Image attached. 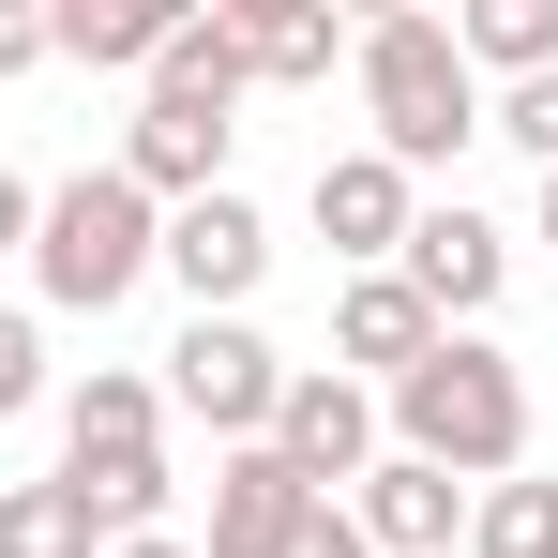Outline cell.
I'll use <instances>...</instances> for the list:
<instances>
[{
  "label": "cell",
  "mask_w": 558,
  "mask_h": 558,
  "mask_svg": "<svg viewBox=\"0 0 558 558\" xmlns=\"http://www.w3.org/2000/svg\"><path fill=\"white\" fill-rule=\"evenodd\" d=\"M377 438H392V453H423V468H453L468 498H483V483H513V468H529V377H513V348L438 332L423 363L377 392Z\"/></svg>",
  "instance_id": "1"
},
{
  "label": "cell",
  "mask_w": 558,
  "mask_h": 558,
  "mask_svg": "<svg viewBox=\"0 0 558 558\" xmlns=\"http://www.w3.org/2000/svg\"><path fill=\"white\" fill-rule=\"evenodd\" d=\"M61 468L76 483H106V468H167V392L136 363H92L76 392H61Z\"/></svg>",
  "instance_id": "11"
},
{
  "label": "cell",
  "mask_w": 558,
  "mask_h": 558,
  "mask_svg": "<svg viewBox=\"0 0 558 558\" xmlns=\"http://www.w3.org/2000/svg\"><path fill=\"white\" fill-rule=\"evenodd\" d=\"M438 348V302L408 272H348L332 287V377H363V392H392V377Z\"/></svg>",
  "instance_id": "12"
},
{
  "label": "cell",
  "mask_w": 558,
  "mask_h": 558,
  "mask_svg": "<svg viewBox=\"0 0 558 558\" xmlns=\"http://www.w3.org/2000/svg\"><path fill=\"white\" fill-rule=\"evenodd\" d=\"M151 257H167V211L121 182V167L46 182V211H31V302L46 317H121L151 287Z\"/></svg>",
  "instance_id": "3"
},
{
  "label": "cell",
  "mask_w": 558,
  "mask_h": 558,
  "mask_svg": "<svg viewBox=\"0 0 558 558\" xmlns=\"http://www.w3.org/2000/svg\"><path fill=\"white\" fill-rule=\"evenodd\" d=\"M272 453L317 483V498H348L392 438H377V392L363 377H332V363H287V408H272Z\"/></svg>",
  "instance_id": "8"
},
{
  "label": "cell",
  "mask_w": 558,
  "mask_h": 558,
  "mask_svg": "<svg viewBox=\"0 0 558 558\" xmlns=\"http://www.w3.org/2000/svg\"><path fill=\"white\" fill-rule=\"evenodd\" d=\"M392 272L438 302V332H483V302L513 287V227H498V211H468V196H423V211H408V257H392Z\"/></svg>",
  "instance_id": "6"
},
{
  "label": "cell",
  "mask_w": 558,
  "mask_h": 558,
  "mask_svg": "<svg viewBox=\"0 0 558 558\" xmlns=\"http://www.w3.org/2000/svg\"><path fill=\"white\" fill-rule=\"evenodd\" d=\"M227 136H242V106L136 76V121H121V151H106V167L151 196V211H196V196H227Z\"/></svg>",
  "instance_id": "5"
},
{
  "label": "cell",
  "mask_w": 558,
  "mask_h": 558,
  "mask_svg": "<svg viewBox=\"0 0 558 558\" xmlns=\"http://www.w3.org/2000/svg\"><path fill=\"white\" fill-rule=\"evenodd\" d=\"M483 136H513V151L558 182V76H513V92H483Z\"/></svg>",
  "instance_id": "19"
},
{
  "label": "cell",
  "mask_w": 558,
  "mask_h": 558,
  "mask_svg": "<svg viewBox=\"0 0 558 558\" xmlns=\"http://www.w3.org/2000/svg\"><path fill=\"white\" fill-rule=\"evenodd\" d=\"M31 211H46V196H31L15 167H0V257H31Z\"/></svg>",
  "instance_id": "23"
},
{
  "label": "cell",
  "mask_w": 558,
  "mask_h": 558,
  "mask_svg": "<svg viewBox=\"0 0 558 558\" xmlns=\"http://www.w3.org/2000/svg\"><path fill=\"white\" fill-rule=\"evenodd\" d=\"M453 61L483 76V92L558 76V0H453Z\"/></svg>",
  "instance_id": "16"
},
{
  "label": "cell",
  "mask_w": 558,
  "mask_h": 558,
  "mask_svg": "<svg viewBox=\"0 0 558 558\" xmlns=\"http://www.w3.org/2000/svg\"><path fill=\"white\" fill-rule=\"evenodd\" d=\"M348 76H363V151L408 167V182L453 167L468 136H483V76L453 61V15H408V0L363 15V31H348Z\"/></svg>",
  "instance_id": "2"
},
{
  "label": "cell",
  "mask_w": 558,
  "mask_h": 558,
  "mask_svg": "<svg viewBox=\"0 0 558 558\" xmlns=\"http://www.w3.org/2000/svg\"><path fill=\"white\" fill-rule=\"evenodd\" d=\"M151 272L182 287L196 317H242V302H257V272H272V211H257L242 182L196 196V211H167V257H151Z\"/></svg>",
  "instance_id": "7"
},
{
  "label": "cell",
  "mask_w": 558,
  "mask_h": 558,
  "mask_svg": "<svg viewBox=\"0 0 558 558\" xmlns=\"http://www.w3.org/2000/svg\"><path fill=\"white\" fill-rule=\"evenodd\" d=\"M348 529H363L377 558H453L468 544V483L423 468V453H377L363 483H348Z\"/></svg>",
  "instance_id": "10"
},
{
  "label": "cell",
  "mask_w": 558,
  "mask_h": 558,
  "mask_svg": "<svg viewBox=\"0 0 558 558\" xmlns=\"http://www.w3.org/2000/svg\"><path fill=\"white\" fill-rule=\"evenodd\" d=\"M46 61V0H0V76H31Z\"/></svg>",
  "instance_id": "21"
},
{
  "label": "cell",
  "mask_w": 558,
  "mask_h": 558,
  "mask_svg": "<svg viewBox=\"0 0 558 558\" xmlns=\"http://www.w3.org/2000/svg\"><path fill=\"white\" fill-rule=\"evenodd\" d=\"M287 558H377V544H363V529H348V498H317V529H302V544H287Z\"/></svg>",
  "instance_id": "22"
},
{
  "label": "cell",
  "mask_w": 558,
  "mask_h": 558,
  "mask_svg": "<svg viewBox=\"0 0 558 558\" xmlns=\"http://www.w3.org/2000/svg\"><path fill=\"white\" fill-rule=\"evenodd\" d=\"M529 242H544V257H558V182H544V227H529Z\"/></svg>",
  "instance_id": "25"
},
{
  "label": "cell",
  "mask_w": 558,
  "mask_h": 558,
  "mask_svg": "<svg viewBox=\"0 0 558 558\" xmlns=\"http://www.w3.org/2000/svg\"><path fill=\"white\" fill-rule=\"evenodd\" d=\"M468 558H558V483H529V468L483 483L468 498Z\"/></svg>",
  "instance_id": "18"
},
{
  "label": "cell",
  "mask_w": 558,
  "mask_h": 558,
  "mask_svg": "<svg viewBox=\"0 0 558 558\" xmlns=\"http://www.w3.org/2000/svg\"><path fill=\"white\" fill-rule=\"evenodd\" d=\"M15 408H46V317L31 302H0V423Z\"/></svg>",
  "instance_id": "20"
},
{
  "label": "cell",
  "mask_w": 558,
  "mask_h": 558,
  "mask_svg": "<svg viewBox=\"0 0 558 558\" xmlns=\"http://www.w3.org/2000/svg\"><path fill=\"white\" fill-rule=\"evenodd\" d=\"M227 15V46H242V92H317L332 61H348V15L332 0H211Z\"/></svg>",
  "instance_id": "14"
},
{
  "label": "cell",
  "mask_w": 558,
  "mask_h": 558,
  "mask_svg": "<svg viewBox=\"0 0 558 558\" xmlns=\"http://www.w3.org/2000/svg\"><path fill=\"white\" fill-rule=\"evenodd\" d=\"M106 558H196V529H136V544H106Z\"/></svg>",
  "instance_id": "24"
},
{
  "label": "cell",
  "mask_w": 558,
  "mask_h": 558,
  "mask_svg": "<svg viewBox=\"0 0 558 558\" xmlns=\"http://www.w3.org/2000/svg\"><path fill=\"white\" fill-rule=\"evenodd\" d=\"M317 529V483L257 438V453H211V529H196V558H287Z\"/></svg>",
  "instance_id": "9"
},
{
  "label": "cell",
  "mask_w": 558,
  "mask_h": 558,
  "mask_svg": "<svg viewBox=\"0 0 558 558\" xmlns=\"http://www.w3.org/2000/svg\"><path fill=\"white\" fill-rule=\"evenodd\" d=\"M182 423H211L227 453H257L272 438V408H287V348L257 332V317H182V348H167V377H151Z\"/></svg>",
  "instance_id": "4"
},
{
  "label": "cell",
  "mask_w": 558,
  "mask_h": 558,
  "mask_svg": "<svg viewBox=\"0 0 558 558\" xmlns=\"http://www.w3.org/2000/svg\"><path fill=\"white\" fill-rule=\"evenodd\" d=\"M408 211H423V182L377 167V151H332V167H317V242H332L348 272H392V257H408Z\"/></svg>",
  "instance_id": "13"
},
{
  "label": "cell",
  "mask_w": 558,
  "mask_h": 558,
  "mask_svg": "<svg viewBox=\"0 0 558 558\" xmlns=\"http://www.w3.org/2000/svg\"><path fill=\"white\" fill-rule=\"evenodd\" d=\"M182 15H196V0H46V61H92V76H151Z\"/></svg>",
  "instance_id": "15"
},
{
  "label": "cell",
  "mask_w": 558,
  "mask_h": 558,
  "mask_svg": "<svg viewBox=\"0 0 558 558\" xmlns=\"http://www.w3.org/2000/svg\"><path fill=\"white\" fill-rule=\"evenodd\" d=\"M0 558H106V529H92V498L46 468V483H0Z\"/></svg>",
  "instance_id": "17"
}]
</instances>
